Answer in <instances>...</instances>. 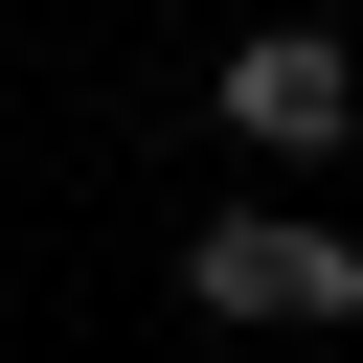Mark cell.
<instances>
[{
	"mask_svg": "<svg viewBox=\"0 0 363 363\" xmlns=\"http://www.w3.org/2000/svg\"><path fill=\"white\" fill-rule=\"evenodd\" d=\"M182 295L204 318H272V340H363V250L295 227V204H204L182 227Z\"/></svg>",
	"mask_w": 363,
	"mask_h": 363,
	"instance_id": "1",
	"label": "cell"
},
{
	"mask_svg": "<svg viewBox=\"0 0 363 363\" xmlns=\"http://www.w3.org/2000/svg\"><path fill=\"white\" fill-rule=\"evenodd\" d=\"M204 113H227L250 159H340V136H363V45H340V23H250V45L204 68Z\"/></svg>",
	"mask_w": 363,
	"mask_h": 363,
	"instance_id": "2",
	"label": "cell"
}]
</instances>
